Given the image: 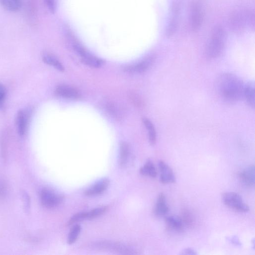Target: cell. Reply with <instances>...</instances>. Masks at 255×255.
Returning a JSON list of instances; mask_svg holds the SVG:
<instances>
[{
	"label": "cell",
	"mask_w": 255,
	"mask_h": 255,
	"mask_svg": "<svg viewBox=\"0 0 255 255\" xmlns=\"http://www.w3.org/2000/svg\"><path fill=\"white\" fill-rule=\"evenodd\" d=\"M217 88L220 96L226 102L234 103L244 97V84L233 74L220 75L217 81Z\"/></svg>",
	"instance_id": "1"
},
{
	"label": "cell",
	"mask_w": 255,
	"mask_h": 255,
	"mask_svg": "<svg viewBox=\"0 0 255 255\" xmlns=\"http://www.w3.org/2000/svg\"><path fill=\"white\" fill-rule=\"evenodd\" d=\"M226 40V33L220 26L214 28L206 48V55L210 59L218 58L222 53Z\"/></svg>",
	"instance_id": "2"
},
{
	"label": "cell",
	"mask_w": 255,
	"mask_h": 255,
	"mask_svg": "<svg viewBox=\"0 0 255 255\" xmlns=\"http://www.w3.org/2000/svg\"><path fill=\"white\" fill-rule=\"evenodd\" d=\"M254 15L250 12L237 11L233 12L229 19L230 29L236 34L244 32L246 27L254 26Z\"/></svg>",
	"instance_id": "3"
},
{
	"label": "cell",
	"mask_w": 255,
	"mask_h": 255,
	"mask_svg": "<svg viewBox=\"0 0 255 255\" xmlns=\"http://www.w3.org/2000/svg\"><path fill=\"white\" fill-rule=\"evenodd\" d=\"M222 200L226 206L237 212L246 213L250 210L249 207L244 202L242 197L236 192L223 193Z\"/></svg>",
	"instance_id": "4"
},
{
	"label": "cell",
	"mask_w": 255,
	"mask_h": 255,
	"mask_svg": "<svg viewBox=\"0 0 255 255\" xmlns=\"http://www.w3.org/2000/svg\"><path fill=\"white\" fill-rule=\"evenodd\" d=\"M73 46L75 51L85 65L94 68H100L103 65L102 60L90 54L79 43L73 42Z\"/></svg>",
	"instance_id": "5"
},
{
	"label": "cell",
	"mask_w": 255,
	"mask_h": 255,
	"mask_svg": "<svg viewBox=\"0 0 255 255\" xmlns=\"http://www.w3.org/2000/svg\"><path fill=\"white\" fill-rule=\"evenodd\" d=\"M204 19V11L199 2H194L190 11V25L192 30L196 32L201 28Z\"/></svg>",
	"instance_id": "6"
},
{
	"label": "cell",
	"mask_w": 255,
	"mask_h": 255,
	"mask_svg": "<svg viewBox=\"0 0 255 255\" xmlns=\"http://www.w3.org/2000/svg\"><path fill=\"white\" fill-rule=\"evenodd\" d=\"M40 200L42 205L47 208H54L58 206L64 200V197L48 188L42 190Z\"/></svg>",
	"instance_id": "7"
},
{
	"label": "cell",
	"mask_w": 255,
	"mask_h": 255,
	"mask_svg": "<svg viewBox=\"0 0 255 255\" xmlns=\"http://www.w3.org/2000/svg\"><path fill=\"white\" fill-rule=\"evenodd\" d=\"M93 247L102 250H112L121 254L132 255L136 254V251L131 247L127 246L118 243H112L109 241H102L97 243H94Z\"/></svg>",
	"instance_id": "8"
},
{
	"label": "cell",
	"mask_w": 255,
	"mask_h": 255,
	"mask_svg": "<svg viewBox=\"0 0 255 255\" xmlns=\"http://www.w3.org/2000/svg\"><path fill=\"white\" fill-rule=\"evenodd\" d=\"M31 113L27 109L20 110L16 117V126L17 132L21 137L25 136L28 131Z\"/></svg>",
	"instance_id": "9"
},
{
	"label": "cell",
	"mask_w": 255,
	"mask_h": 255,
	"mask_svg": "<svg viewBox=\"0 0 255 255\" xmlns=\"http://www.w3.org/2000/svg\"><path fill=\"white\" fill-rule=\"evenodd\" d=\"M155 60V58L154 56H148L138 64L127 67L124 70L131 74L143 73L154 64Z\"/></svg>",
	"instance_id": "10"
},
{
	"label": "cell",
	"mask_w": 255,
	"mask_h": 255,
	"mask_svg": "<svg viewBox=\"0 0 255 255\" xmlns=\"http://www.w3.org/2000/svg\"><path fill=\"white\" fill-rule=\"evenodd\" d=\"M239 178L244 185L254 187L255 184V169L254 165L248 167L239 174Z\"/></svg>",
	"instance_id": "11"
},
{
	"label": "cell",
	"mask_w": 255,
	"mask_h": 255,
	"mask_svg": "<svg viewBox=\"0 0 255 255\" xmlns=\"http://www.w3.org/2000/svg\"><path fill=\"white\" fill-rule=\"evenodd\" d=\"M161 171L160 180L163 184L172 183L175 182V177L172 170L164 162L159 163Z\"/></svg>",
	"instance_id": "12"
},
{
	"label": "cell",
	"mask_w": 255,
	"mask_h": 255,
	"mask_svg": "<svg viewBox=\"0 0 255 255\" xmlns=\"http://www.w3.org/2000/svg\"><path fill=\"white\" fill-rule=\"evenodd\" d=\"M56 92L58 95L69 99H76L81 97V94L77 89L68 85L58 86Z\"/></svg>",
	"instance_id": "13"
},
{
	"label": "cell",
	"mask_w": 255,
	"mask_h": 255,
	"mask_svg": "<svg viewBox=\"0 0 255 255\" xmlns=\"http://www.w3.org/2000/svg\"><path fill=\"white\" fill-rule=\"evenodd\" d=\"M109 185V180L108 179H102L86 190L85 194L87 196H94L101 194L106 190Z\"/></svg>",
	"instance_id": "14"
},
{
	"label": "cell",
	"mask_w": 255,
	"mask_h": 255,
	"mask_svg": "<svg viewBox=\"0 0 255 255\" xmlns=\"http://www.w3.org/2000/svg\"><path fill=\"white\" fill-rule=\"evenodd\" d=\"M169 211V207L167 204L166 196L164 193H160L154 208V213L158 216L162 217L166 215Z\"/></svg>",
	"instance_id": "15"
},
{
	"label": "cell",
	"mask_w": 255,
	"mask_h": 255,
	"mask_svg": "<svg viewBox=\"0 0 255 255\" xmlns=\"http://www.w3.org/2000/svg\"><path fill=\"white\" fill-rule=\"evenodd\" d=\"M244 97L248 105L253 109L255 105V85L253 82H250L244 85Z\"/></svg>",
	"instance_id": "16"
},
{
	"label": "cell",
	"mask_w": 255,
	"mask_h": 255,
	"mask_svg": "<svg viewBox=\"0 0 255 255\" xmlns=\"http://www.w3.org/2000/svg\"><path fill=\"white\" fill-rule=\"evenodd\" d=\"M166 224L169 229L175 231H181L183 223L181 218L176 216H169L166 218Z\"/></svg>",
	"instance_id": "17"
},
{
	"label": "cell",
	"mask_w": 255,
	"mask_h": 255,
	"mask_svg": "<svg viewBox=\"0 0 255 255\" xmlns=\"http://www.w3.org/2000/svg\"><path fill=\"white\" fill-rule=\"evenodd\" d=\"M42 60L45 64L55 68L57 70L63 72L65 68L59 60L53 54L45 53L43 54Z\"/></svg>",
	"instance_id": "18"
},
{
	"label": "cell",
	"mask_w": 255,
	"mask_h": 255,
	"mask_svg": "<svg viewBox=\"0 0 255 255\" xmlns=\"http://www.w3.org/2000/svg\"><path fill=\"white\" fill-rule=\"evenodd\" d=\"M106 107L110 115L117 120L121 119L124 116V109L121 105L113 102H109Z\"/></svg>",
	"instance_id": "19"
},
{
	"label": "cell",
	"mask_w": 255,
	"mask_h": 255,
	"mask_svg": "<svg viewBox=\"0 0 255 255\" xmlns=\"http://www.w3.org/2000/svg\"><path fill=\"white\" fill-rule=\"evenodd\" d=\"M178 10L176 6L173 7L171 19L167 30V36H171L176 31L178 25Z\"/></svg>",
	"instance_id": "20"
},
{
	"label": "cell",
	"mask_w": 255,
	"mask_h": 255,
	"mask_svg": "<svg viewBox=\"0 0 255 255\" xmlns=\"http://www.w3.org/2000/svg\"><path fill=\"white\" fill-rule=\"evenodd\" d=\"M0 4L10 12H17L21 6V0H0Z\"/></svg>",
	"instance_id": "21"
},
{
	"label": "cell",
	"mask_w": 255,
	"mask_h": 255,
	"mask_svg": "<svg viewBox=\"0 0 255 255\" xmlns=\"http://www.w3.org/2000/svg\"><path fill=\"white\" fill-rule=\"evenodd\" d=\"M140 173L145 176L155 178L157 175L156 168L153 162L149 160L140 170Z\"/></svg>",
	"instance_id": "22"
},
{
	"label": "cell",
	"mask_w": 255,
	"mask_h": 255,
	"mask_svg": "<svg viewBox=\"0 0 255 255\" xmlns=\"http://www.w3.org/2000/svg\"><path fill=\"white\" fill-rule=\"evenodd\" d=\"M143 122L149 132V142L151 145H154L157 141V134L152 122L147 118L143 119Z\"/></svg>",
	"instance_id": "23"
},
{
	"label": "cell",
	"mask_w": 255,
	"mask_h": 255,
	"mask_svg": "<svg viewBox=\"0 0 255 255\" xmlns=\"http://www.w3.org/2000/svg\"><path fill=\"white\" fill-rule=\"evenodd\" d=\"M130 153L129 145L125 142L121 143L120 148L119 163L121 167H124L127 164Z\"/></svg>",
	"instance_id": "24"
},
{
	"label": "cell",
	"mask_w": 255,
	"mask_h": 255,
	"mask_svg": "<svg viewBox=\"0 0 255 255\" xmlns=\"http://www.w3.org/2000/svg\"><path fill=\"white\" fill-rule=\"evenodd\" d=\"M82 227L79 224L74 225L71 229L68 238V243L72 245L75 243L81 232Z\"/></svg>",
	"instance_id": "25"
},
{
	"label": "cell",
	"mask_w": 255,
	"mask_h": 255,
	"mask_svg": "<svg viewBox=\"0 0 255 255\" xmlns=\"http://www.w3.org/2000/svg\"><path fill=\"white\" fill-rule=\"evenodd\" d=\"M108 209L107 206H103L95 208L87 212V219H95L103 214Z\"/></svg>",
	"instance_id": "26"
},
{
	"label": "cell",
	"mask_w": 255,
	"mask_h": 255,
	"mask_svg": "<svg viewBox=\"0 0 255 255\" xmlns=\"http://www.w3.org/2000/svg\"><path fill=\"white\" fill-rule=\"evenodd\" d=\"M129 99L131 103L137 107L141 108L144 106V102L141 97L135 92H130Z\"/></svg>",
	"instance_id": "27"
},
{
	"label": "cell",
	"mask_w": 255,
	"mask_h": 255,
	"mask_svg": "<svg viewBox=\"0 0 255 255\" xmlns=\"http://www.w3.org/2000/svg\"><path fill=\"white\" fill-rule=\"evenodd\" d=\"M87 219V212H81L74 215L69 221L68 225H71Z\"/></svg>",
	"instance_id": "28"
},
{
	"label": "cell",
	"mask_w": 255,
	"mask_h": 255,
	"mask_svg": "<svg viewBox=\"0 0 255 255\" xmlns=\"http://www.w3.org/2000/svg\"><path fill=\"white\" fill-rule=\"evenodd\" d=\"M8 193V185L5 181L0 179V201L5 199Z\"/></svg>",
	"instance_id": "29"
},
{
	"label": "cell",
	"mask_w": 255,
	"mask_h": 255,
	"mask_svg": "<svg viewBox=\"0 0 255 255\" xmlns=\"http://www.w3.org/2000/svg\"><path fill=\"white\" fill-rule=\"evenodd\" d=\"M7 96V89L4 85L0 84V108H1L5 101Z\"/></svg>",
	"instance_id": "30"
},
{
	"label": "cell",
	"mask_w": 255,
	"mask_h": 255,
	"mask_svg": "<svg viewBox=\"0 0 255 255\" xmlns=\"http://www.w3.org/2000/svg\"><path fill=\"white\" fill-rule=\"evenodd\" d=\"M183 224H185L188 226L192 225L193 223V218L189 212L186 211L184 212L183 217L181 218Z\"/></svg>",
	"instance_id": "31"
},
{
	"label": "cell",
	"mask_w": 255,
	"mask_h": 255,
	"mask_svg": "<svg viewBox=\"0 0 255 255\" xmlns=\"http://www.w3.org/2000/svg\"><path fill=\"white\" fill-rule=\"evenodd\" d=\"M45 3L52 13H55L57 9V0H45Z\"/></svg>",
	"instance_id": "32"
},
{
	"label": "cell",
	"mask_w": 255,
	"mask_h": 255,
	"mask_svg": "<svg viewBox=\"0 0 255 255\" xmlns=\"http://www.w3.org/2000/svg\"><path fill=\"white\" fill-rule=\"evenodd\" d=\"M228 240L235 246H240L241 243L240 242L237 236H233L230 238Z\"/></svg>",
	"instance_id": "33"
},
{
	"label": "cell",
	"mask_w": 255,
	"mask_h": 255,
	"mask_svg": "<svg viewBox=\"0 0 255 255\" xmlns=\"http://www.w3.org/2000/svg\"><path fill=\"white\" fill-rule=\"evenodd\" d=\"M181 255H196L197 253L196 252L192 249L191 248H187L184 249Z\"/></svg>",
	"instance_id": "34"
}]
</instances>
